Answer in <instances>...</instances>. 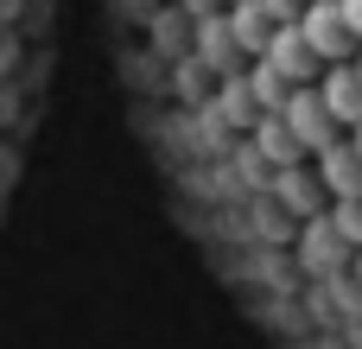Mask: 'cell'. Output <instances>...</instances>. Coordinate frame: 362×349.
I'll return each mask as SVG.
<instances>
[{"label":"cell","instance_id":"cell-1","mask_svg":"<svg viewBox=\"0 0 362 349\" xmlns=\"http://www.w3.org/2000/svg\"><path fill=\"white\" fill-rule=\"evenodd\" d=\"M299 38L312 45L318 64H350V57H356V38H350L337 0H305V13H299Z\"/></svg>","mask_w":362,"mask_h":349},{"label":"cell","instance_id":"cell-10","mask_svg":"<svg viewBox=\"0 0 362 349\" xmlns=\"http://www.w3.org/2000/svg\"><path fill=\"white\" fill-rule=\"evenodd\" d=\"M261 6H267L274 25H299V13H305V0H261Z\"/></svg>","mask_w":362,"mask_h":349},{"label":"cell","instance_id":"cell-2","mask_svg":"<svg viewBox=\"0 0 362 349\" xmlns=\"http://www.w3.org/2000/svg\"><path fill=\"white\" fill-rule=\"evenodd\" d=\"M280 121H286V134L299 140V153H325V146H337V121H331V108H325V95H318L312 83L286 95Z\"/></svg>","mask_w":362,"mask_h":349},{"label":"cell","instance_id":"cell-8","mask_svg":"<svg viewBox=\"0 0 362 349\" xmlns=\"http://www.w3.org/2000/svg\"><path fill=\"white\" fill-rule=\"evenodd\" d=\"M261 146H267V159H274V165H293V159H299V140L286 134V121H280V114H267V121H261Z\"/></svg>","mask_w":362,"mask_h":349},{"label":"cell","instance_id":"cell-3","mask_svg":"<svg viewBox=\"0 0 362 349\" xmlns=\"http://www.w3.org/2000/svg\"><path fill=\"white\" fill-rule=\"evenodd\" d=\"M261 64H274V70H280L293 89H305V76L318 70V57H312V45L299 38V25H274V38H267Z\"/></svg>","mask_w":362,"mask_h":349},{"label":"cell","instance_id":"cell-13","mask_svg":"<svg viewBox=\"0 0 362 349\" xmlns=\"http://www.w3.org/2000/svg\"><path fill=\"white\" fill-rule=\"evenodd\" d=\"M356 292H362V248H356Z\"/></svg>","mask_w":362,"mask_h":349},{"label":"cell","instance_id":"cell-9","mask_svg":"<svg viewBox=\"0 0 362 349\" xmlns=\"http://www.w3.org/2000/svg\"><path fill=\"white\" fill-rule=\"evenodd\" d=\"M331 229L350 248H362V197H331Z\"/></svg>","mask_w":362,"mask_h":349},{"label":"cell","instance_id":"cell-5","mask_svg":"<svg viewBox=\"0 0 362 349\" xmlns=\"http://www.w3.org/2000/svg\"><path fill=\"white\" fill-rule=\"evenodd\" d=\"M318 178H325L331 197H362V159H356V146H350V140L325 146V153H318Z\"/></svg>","mask_w":362,"mask_h":349},{"label":"cell","instance_id":"cell-11","mask_svg":"<svg viewBox=\"0 0 362 349\" xmlns=\"http://www.w3.org/2000/svg\"><path fill=\"white\" fill-rule=\"evenodd\" d=\"M337 13H344V25H350V38L362 45V0H337Z\"/></svg>","mask_w":362,"mask_h":349},{"label":"cell","instance_id":"cell-12","mask_svg":"<svg viewBox=\"0 0 362 349\" xmlns=\"http://www.w3.org/2000/svg\"><path fill=\"white\" fill-rule=\"evenodd\" d=\"M350 70H356V83H362V45H356V57H350Z\"/></svg>","mask_w":362,"mask_h":349},{"label":"cell","instance_id":"cell-4","mask_svg":"<svg viewBox=\"0 0 362 349\" xmlns=\"http://www.w3.org/2000/svg\"><path fill=\"white\" fill-rule=\"evenodd\" d=\"M318 95H325V108H331V121H337V127H362V83H356V70H350V64H325Z\"/></svg>","mask_w":362,"mask_h":349},{"label":"cell","instance_id":"cell-14","mask_svg":"<svg viewBox=\"0 0 362 349\" xmlns=\"http://www.w3.org/2000/svg\"><path fill=\"white\" fill-rule=\"evenodd\" d=\"M350 146H356V159H362V127H356V140H350Z\"/></svg>","mask_w":362,"mask_h":349},{"label":"cell","instance_id":"cell-6","mask_svg":"<svg viewBox=\"0 0 362 349\" xmlns=\"http://www.w3.org/2000/svg\"><path fill=\"white\" fill-rule=\"evenodd\" d=\"M267 38H274V19H267V6L261 0H235V13H229V45H242V51H267Z\"/></svg>","mask_w":362,"mask_h":349},{"label":"cell","instance_id":"cell-7","mask_svg":"<svg viewBox=\"0 0 362 349\" xmlns=\"http://www.w3.org/2000/svg\"><path fill=\"white\" fill-rule=\"evenodd\" d=\"M286 95H293V83H286V76H280L274 64H261V57H255V102L280 114V108H286Z\"/></svg>","mask_w":362,"mask_h":349}]
</instances>
